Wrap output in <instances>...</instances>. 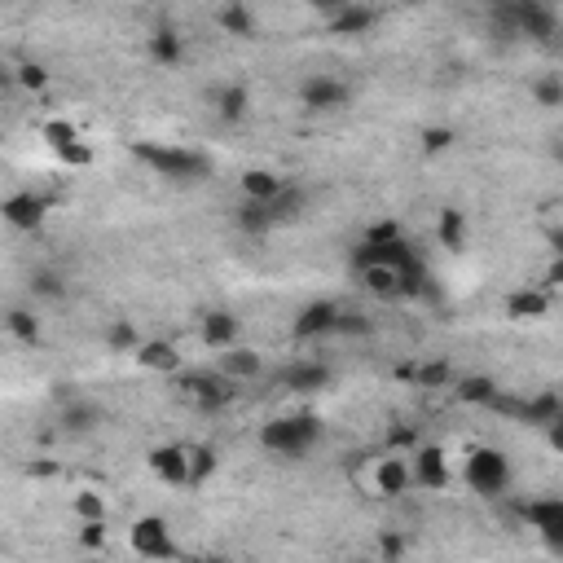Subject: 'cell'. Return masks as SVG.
Wrapping results in <instances>:
<instances>
[{
    "label": "cell",
    "instance_id": "6da1fadb",
    "mask_svg": "<svg viewBox=\"0 0 563 563\" xmlns=\"http://www.w3.org/2000/svg\"><path fill=\"white\" fill-rule=\"evenodd\" d=\"M132 154H137L146 168H154L159 176H168V181H181V185H194V181H203V176H212V159H207L203 150H190V146L141 141Z\"/></svg>",
    "mask_w": 563,
    "mask_h": 563
},
{
    "label": "cell",
    "instance_id": "7a4b0ae2",
    "mask_svg": "<svg viewBox=\"0 0 563 563\" xmlns=\"http://www.w3.org/2000/svg\"><path fill=\"white\" fill-rule=\"evenodd\" d=\"M322 440V423L317 414H282V418H269L260 427V445L269 449L273 458H304L308 449Z\"/></svg>",
    "mask_w": 563,
    "mask_h": 563
},
{
    "label": "cell",
    "instance_id": "3957f363",
    "mask_svg": "<svg viewBox=\"0 0 563 563\" xmlns=\"http://www.w3.org/2000/svg\"><path fill=\"white\" fill-rule=\"evenodd\" d=\"M511 480H515L511 458L493 445L471 449L467 462H462V484H467L471 493H480V498H502V493L511 489Z\"/></svg>",
    "mask_w": 563,
    "mask_h": 563
},
{
    "label": "cell",
    "instance_id": "277c9868",
    "mask_svg": "<svg viewBox=\"0 0 563 563\" xmlns=\"http://www.w3.org/2000/svg\"><path fill=\"white\" fill-rule=\"evenodd\" d=\"M128 546L137 550L141 559H154V563L181 559V542H176L172 524L163 520V515H141V520L128 528Z\"/></svg>",
    "mask_w": 563,
    "mask_h": 563
},
{
    "label": "cell",
    "instance_id": "5b68a950",
    "mask_svg": "<svg viewBox=\"0 0 563 563\" xmlns=\"http://www.w3.org/2000/svg\"><path fill=\"white\" fill-rule=\"evenodd\" d=\"M520 520L533 528V533L542 537L546 546L563 550V498H559V493H550V498H528V502H520Z\"/></svg>",
    "mask_w": 563,
    "mask_h": 563
},
{
    "label": "cell",
    "instance_id": "8992f818",
    "mask_svg": "<svg viewBox=\"0 0 563 563\" xmlns=\"http://www.w3.org/2000/svg\"><path fill=\"white\" fill-rule=\"evenodd\" d=\"M410 471H414V484L423 493H440V489H449L454 484V467H449V454L440 445H423L414 454L410 462Z\"/></svg>",
    "mask_w": 563,
    "mask_h": 563
},
{
    "label": "cell",
    "instance_id": "52a82bcc",
    "mask_svg": "<svg viewBox=\"0 0 563 563\" xmlns=\"http://www.w3.org/2000/svg\"><path fill=\"white\" fill-rule=\"evenodd\" d=\"M339 308L335 300H313V304H304L300 308V317H295V339H326V335H335L339 330Z\"/></svg>",
    "mask_w": 563,
    "mask_h": 563
},
{
    "label": "cell",
    "instance_id": "ba28073f",
    "mask_svg": "<svg viewBox=\"0 0 563 563\" xmlns=\"http://www.w3.org/2000/svg\"><path fill=\"white\" fill-rule=\"evenodd\" d=\"M150 471L159 476L163 484H172V489H190L194 484V471H190V449L185 445H159L150 454Z\"/></svg>",
    "mask_w": 563,
    "mask_h": 563
},
{
    "label": "cell",
    "instance_id": "9c48e42d",
    "mask_svg": "<svg viewBox=\"0 0 563 563\" xmlns=\"http://www.w3.org/2000/svg\"><path fill=\"white\" fill-rule=\"evenodd\" d=\"M300 97L308 110H339V106H348L352 88L344 80H335V75H313V80H304Z\"/></svg>",
    "mask_w": 563,
    "mask_h": 563
},
{
    "label": "cell",
    "instance_id": "30bf717a",
    "mask_svg": "<svg viewBox=\"0 0 563 563\" xmlns=\"http://www.w3.org/2000/svg\"><path fill=\"white\" fill-rule=\"evenodd\" d=\"M242 198L247 203H273V198H282L286 194V176H278V172H269V168H247L242 172Z\"/></svg>",
    "mask_w": 563,
    "mask_h": 563
},
{
    "label": "cell",
    "instance_id": "8fae6325",
    "mask_svg": "<svg viewBox=\"0 0 563 563\" xmlns=\"http://www.w3.org/2000/svg\"><path fill=\"white\" fill-rule=\"evenodd\" d=\"M141 370H154V374H176L181 370V352H176L168 339H141V348L132 352Z\"/></svg>",
    "mask_w": 563,
    "mask_h": 563
},
{
    "label": "cell",
    "instance_id": "7c38bea8",
    "mask_svg": "<svg viewBox=\"0 0 563 563\" xmlns=\"http://www.w3.org/2000/svg\"><path fill=\"white\" fill-rule=\"evenodd\" d=\"M220 374H225L229 383H251L264 374V361H260V352H251V348H229V352H220Z\"/></svg>",
    "mask_w": 563,
    "mask_h": 563
},
{
    "label": "cell",
    "instance_id": "4fadbf2b",
    "mask_svg": "<svg viewBox=\"0 0 563 563\" xmlns=\"http://www.w3.org/2000/svg\"><path fill=\"white\" fill-rule=\"evenodd\" d=\"M410 484H414V471L405 458H383L379 467H374V489H379L383 498H401Z\"/></svg>",
    "mask_w": 563,
    "mask_h": 563
},
{
    "label": "cell",
    "instance_id": "5bb4252c",
    "mask_svg": "<svg viewBox=\"0 0 563 563\" xmlns=\"http://www.w3.org/2000/svg\"><path fill=\"white\" fill-rule=\"evenodd\" d=\"M506 313H511L515 322H537V317L550 313V291L546 286H524V291H515L511 300H506Z\"/></svg>",
    "mask_w": 563,
    "mask_h": 563
},
{
    "label": "cell",
    "instance_id": "9a60e30c",
    "mask_svg": "<svg viewBox=\"0 0 563 563\" xmlns=\"http://www.w3.org/2000/svg\"><path fill=\"white\" fill-rule=\"evenodd\" d=\"M203 344L212 352L238 348V317L234 313H207L203 317Z\"/></svg>",
    "mask_w": 563,
    "mask_h": 563
},
{
    "label": "cell",
    "instance_id": "2e32d148",
    "mask_svg": "<svg viewBox=\"0 0 563 563\" xmlns=\"http://www.w3.org/2000/svg\"><path fill=\"white\" fill-rule=\"evenodd\" d=\"M511 18H515V27L528 31V36H537V40L555 36V27H559V14L555 9H546V5H515Z\"/></svg>",
    "mask_w": 563,
    "mask_h": 563
},
{
    "label": "cell",
    "instance_id": "e0dca14e",
    "mask_svg": "<svg viewBox=\"0 0 563 563\" xmlns=\"http://www.w3.org/2000/svg\"><path fill=\"white\" fill-rule=\"evenodd\" d=\"M282 383L291 392H317L330 383V366H322V361H295V366L282 370Z\"/></svg>",
    "mask_w": 563,
    "mask_h": 563
},
{
    "label": "cell",
    "instance_id": "ac0fdd59",
    "mask_svg": "<svg viewBox=\"0 0 563 563\" xmlns=\"http://www.w3.org/2000/svg\"><path fill=\"white\" fill-rule=\"evenodd\" d=\"M0 212H5V220L14 229H36L40 220H44V203H40L36 194H9Z\"/></svg>",
    "mask_w": 563,
    "mask_h": 563
},
{
    "label": "cell",
    "instance_id": "d6986e66",
    "mask_svg": "<svg viewBox=\"0 0 563 563\" xmlns=\"http://www.w3.org/2000/svg\"><path fill=\"white\" fill-rule=\"evenodd\" d=\"M361 282H366V291L379 295V300H401L405 295V278L396 269H361Z\"/></svg>",
    "mask_w": 563,
    "mask_h": 563
},
{
    "label": "cell",
    "instance_id": "ffe728a7",
    "mask_svg": "<svg viewBox=\"0 0 563 563\" xmlns=\"http://www.w3.org/2000/svg\"><path fill=\"white\" fill-rule=\"evenodd\" d=\"M247 102H251V97H247V88H242V84H225V88H216V93H212L216 115L229 119V124H238V119L247 115Z\"/></svg>",
    "mask_w": 563,
    "mask_h": 563
},
{
    "label": "cell",
    "instance_id": "44dd1931",
    "mask_svg": "<svg viewBox=\"0 0 563 563\" xmlns=\"http://www.w3.org/2000/svg\"><path fill=\"white\" fill-rule=\"evenodd\" d=\"M515 414H520L524 423L550 427V423H555V418L563 414V401H559L555 392H542V396H537V401H524V405H520V410H515Z\"/></svg>",
    "mask_w": 563,
    "mask_h": 563
},
{
    "label": "cell",
    "instance_id": "7402d4cb",
    "mask_svg": "<svg viewBox=\"0 0 563 563\" xmlns=\"http://www.w3.org/2000/svg\"><path fill=\"white\" fill-rule=\"evenodd\" d=\"M374 18H379V14L366 9V5H344L335 14V31H339V36H361V31L374 27Z\"/></svg>",
    "mask_w": 563,
    "mask_h": 563
},
{
    "label": "cell",
    "instance_id": "603a6c76",
    "mask_svg": "<svg viewBox=\"0 0 563 563\" xmlns=\"http://www.w3.org/2000/svg\"><path fill=\"white\" fill-rule=\"evenodd\" d=\"M71 511L80 515L84 524H106V498L102 493H93V489H80L71 498Z\"/></svg>",
    "mask_w": 563,
    "mask_h": 563
},
{
    "label": "cell",
    "instance_id": "cb8c5ba5",
    "mask_svg": "<svg viewBox=\"0 0 563 563\" xmlns=\"http://www.w3.org/2000/svg\"><path fill=\"white\" fill-rule=\"evenodd\" d=\"M458 396L462 401H471V405H493L498 401V383L484 379V374H471V379L458 383Z\"/></svg>",
    "mask_w": 563,
    "mask_h": 563
},
{
    "label": "cell",
    "instance_id": "d4e9b609",
    "mask_svg": "<svg viewBox=\"0 0 563 563\" xmlns=\"http://www.w3.org/2000/svg\"><path fill=\"white\" fill-rule=\"evenodd\" d=\"M40 137L53 146V154L66 150V146H75L80 141V128L71 124V119H49V124H40Z\"/></svg>",
    "mask_w": 563,
    "mask_h": 563
},
{
    "label": "cell",
    "instance_id": "484cf974",
    "mask_svg": "<svg viewBox=\"0 0 563 563\" xmlns=\"http://www.w3.org/2000/svg\"><path fill=\"white\" fill-rule=\"evenodd\" d=\"M440 242H445L449 251H458L462 242H467V216H462L458 207H449V212H440Z\"/></svg>",
    "mask_w": 563,
    "mask_h": 563
},
{
    "label": "cell",
    "instance_id": "4316f807",
    "mask_svg": "<svg viewBox=\"0 0 563 563\" xmlns=\"http://www.w3.org/2000/svg\"><path fill=\"white\" fill-rule=\"evenodd\" d=\"M150 53H154V62H163V66H176L181 62V36H176V31H154L150 36Z\"/></svg>",
    "mask_w": 563,
    "mask_h": 563
},
{
    "label": "cell",
    "instance_id": "83f0119b",
    "mask_svg": "<svg viewBox=\"0 0 563 563\" xmlns=\"http://www.w3.org/2000/svg\"><path fill=\"white\" fill-rule=\"evenodd\" d=\"M216 18H220V27L234 31V36H251V31H256V14H251L247 5H225Z\"/></svg>",
    "mask_w": 563,
    "mask_h": 563
},
{
    "label": "cell",
    "instance_id": "f1b7e54d",
    "mask_svg": "<svg viewBox=\"0 0 563 563\" xmlns=\"http://www.w3.org/2000/svg\"><path fill=\"white\" fill-rule=\"evenodd\" d=\"M5 326L14 330V335L22 339V344H36V339H40V326H36V317H31V313H22V308H14V313L5 317Z\"/></svg>",
    "mask_w": 563,
    "mask_h": 563
},
{
    "label": "cell",
    "instance_id": "f546056e",
    "mask_svg": "<svg viewBox=\"0 0 563 563\" xmlns=\"http://www.w3.org/2000/svg\"><path fill=\"white\" fill-rule=\"evenodd\" d=\"M374 322H370V313H361V308H344L339 313V330L335 335H370Z\"/></svg>",
    "mask_w": 563,
    "mask_h": 563
},
{
    "label": "cell",
    "instance_id": "4dcf8cb0",
    "mask_svg": "<svg viewBox=\"0 0 563 563\" xmlns=\"http://www.w3.org/2000/svg\"><path fill=\"white\" fill-rule=\"evenodd\" d=\"M533 97L542 106H563V80L559 75H542V80H533Z\"/></svg>",
    "mask_w": 563,
    "mask_h": 563
},
{
    "label": "cell",
    "instance_id": "1f68e13d",
    "mask_svg": "<svg viewBox=\"0 0 563 563\" xmlns=\"http://www.w3.org/2000/svg\"><path fill=\"white\" fill-rule=\"evenodd\" d=\"M190 471H194V484H203L216 471V449H207V445L190 449Z\"/></svg>",
    "mask_w": 563,
    "mask_h": 563
},
{
    "label": "cell",
    "instance_id": "d6a6232c",
    "mask_svg": "<svg viewBox=\"0 0 563 563\" xmlns=\"http://www.w3.org/2000/svg\"><path fill=\"white\" fill-rule=\"evenodd\" d=\"M93 423H97L93 405H71V410H66V427H71V432H88Z\"/></svg>",
    "mask_w": 563,
    "mask_h": 563
},
{
    "label": "cell",
    "instance_id": "836d02e7",
    "mask_svg": "<svg viewBox=\"0 0 563 563\" xmlns=\"http://www.w3.org/2000/svg\"><path fill=\"white\" fill-rule=\"evenodd\" d=\"M31 291H36V295H49V300H58V295H62L58 273H53V269H40L36 278H31Z\"/></svg>",
    "mask_w": 563,
    "mask_h": 563
},
{
    "label": "cell",
    "instance_id": "e575fe53",
    "mask_svg": "<svg viewBox=\"0 0 563 563\" xmlns=\"http://www.w3.org/2000/svg\"><path fill=\"white\" fill-rule=\"evenodd\" d=\"M110 348H124V352H137V348H141V339H137V330H132L128 322H119V326H110Z\"/></svg>",
    "mask_w": 563,
    "mask_h": 563
},
{
    "label": "cell",
    "instance_id": "d590c367",
    "mask_svg": "<svg viewBox=\"0 0 563 563\" xmlns=\"http://www.w3.org/2000/svg\"><path fill=\"white\" fill-rule=\"evenodd\" d=\"M58 159H62V163H75V168H88V163H93V150H88L84 141H75V146L58 150Z\"/></svg>",
    "mask_w": 563,
    "mask_h": 563
},
{
    "label": "cell",
    "instance_id": "8d00e7d4",
    "mask_svg": "<svg viewBox=\"0 0 563 563\" xmlns=\"http://www.w3.org/2000/svg\"><path fill=\"white\" fill-rule=\"evenodd\" d=\"M546 440H550V449H555V454H563V414L546 427Z\"/></svg>",
    "mask_w": 563,
    "mask_h": 563
},
{
    "label": "cell",
    "instance_id": "74e56055",
    "mask_svg": "<svg viewBox=\"0 0 563 563\" xmlns=\"http://www.w3.org/2000/svg\"><path fill=\"white\" fill-rule=\"evenodd\" d=\"M84 542L88 546H102L106 542V524H84Z\"/></svg>",
    "mask_w": 563,
    "mask_h": 563
},
{
    "label": "cell",
    "instance_id": "f35d334b",
    "mask_svg": "<svg viewBox=\"0 0 563 563\" xmlns=\"http://www.w3.org/2000/svg\"><path fill=\"white\" fill-rule=\"evenodd\" d=\"M555 286H563V256L546 269V291H555Z\"/></svg>",
    "mask_w": 563,
    "mask_h": 563
},
{
    "label": "cell",
    "instance_id": "ab89813d",
    "mask_svg": "<svg viewBox=\"0 0 563 563\" xmlns=\"http://www.w3.org/2000/svg\"><path fill=\"white\" fill-rule=\"evenodd\" d=\"M418 379H423V383H445L449 379V366H427Z\"/></svg>",
    "mask_w": 563,
    "mask_h": 563
},
{
    "label": "cell",
    "instance_id": "60d3db41",
    "mask_svg": "<svg viewBox=\"0 0 563 563\" xmlns=\"http://www.w3.org/2000/svg\"><path fill=\"white\" fill-rule=\"evenodd\" d=\"M423 141H427V150H445L449 146V132H427Z\"/></svg>",
    "mask_w": 563,
    "mask_h": 563
},
{
    "label": "cell",
    "instance_id": "b9f144b4",
    "mask_svg": "<svg viewBox=\"0 0 563 563\" xmlns=\"http://www.w3.org/2000/svg\"><path fill=\"white\" fill-rule=\"evenodd\" d=\"M22 84L40 88V84H44V71H40V66H27V71H22Z\"/></svg>",
    "mask_w": 563,
    "mask_h": 563
},
{
    "label": "cell",
    "instance_id": "7bdbcfd3",
    "mask_svg": "<svg viewBox=\"0 0 563 563\" xmlns=\"http://www.w3.org/2000/svg\"><path fill=\"white\" fill-rule=\"evenodd\" d=\"M550 242H555V251L563 256V229H559V234H550Z\"/></svg>",
    "mask_w": 563,
    "mask_h": 563
}]
</instances>
